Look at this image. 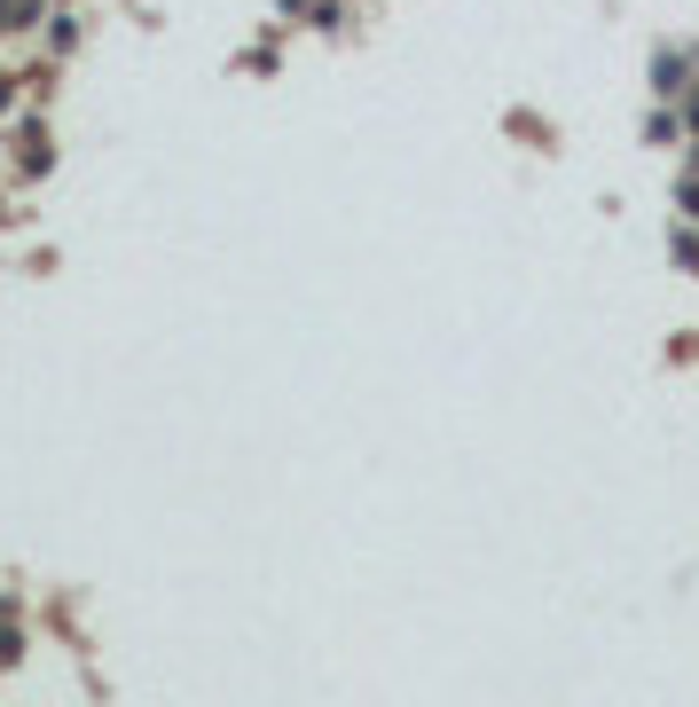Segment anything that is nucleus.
Here are the masks:
<instances>
[{
	"instance_id": "1",
	"label": "nucleus",
	"mask_w": 699,
	"mask_h": 707,
	"mask_svg": "<svg viewBox=\"0 0 699 707\" xmlns=\"http://www.w3.org/2000/svg\"><path fill=\"white\" fill-rule=\"evenodd\" d=\"M0 111H9V79H0Z\"/></svg>"
},
{
	"instance_id": "2",
	"label": "nucleus",
	"mask_w": 699,
	"mask_h": 707,
	"mask_svg": "<svg viewBox=\"0 0 699 707\" xmlns=\"http://www.w3.org/2000/svg\"><path fill=\"white\" fill-rule=\"evenodd\" d=\"M9 9H24V0H0V17H9Z\"/></svg>"
}]
</instances>
